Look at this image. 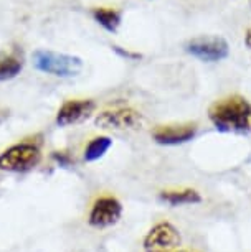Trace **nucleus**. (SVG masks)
I'll use <instances>...</instances> for the list:
<instances>
[{"instance_id":"obj_2","label":"nucleus","mask_w":251,"mask_h":252,"mask_svg":"<svg viewBox=\"0 0 251 252\" xmlns=\"http://www.w3.org/2000/svg\"><path fill=\"white\" fill-rule=\"evenodd\" d=\"M43 154L35 142H18L0 154V172L28 173L40 165Z\"/></svg>"},{"instance_id":"obj_9","label":"nucleus","mask_w":251,"mask_h":252,"mask_svg":"<svg viewBox=\"0 0 251 252\" xmlns=\"http://www.w3.org/2000/svg\"><path fill=\"white\" fill-rule=\"evenodd\" d=\"M96 111L93 99H70L56 112V124L60 127H70L84 122Z\"/></svg>"},{"instance_id":"obj_6","label":"nucleus","mask_w":251,"mask_h":252,"mask_svg":"<svg viewBox=\"0 0 251 252\" xmlns=\"http://www.w3.org/2000/svg\"><path fill=\"white\" fill-rule=\"evenodd\" d=\"M122 203L112 194H101L93 201L88 213V224L93 229H108L116 226L122 218Z\"/></svg>"},{"instance_id":"obj_10","label":"nucleus","mask_w":251,"mask_h":252,"mask_svg":"<svg viewBox=\"0 0 251 252\" xmlns=\"http://www.w3.org/2000/svg\"><path fill=\"white\" fill-rule=\"evenodd\" d=\"M159 201L167 204L170 208L179 206H195L203 201L200 191L193 188H182V189H164L159 193Z\"/></svg>"},{"instance_id":"obj_13","label":"nucleus","mask_w":251,"mask_h":252,"mask_svg":"<svg viewBox=\"0 0 251 252\" xmlns=\"http://www.w3.org/2000/svg\"><path fill=\"white\" fill-rule=\"evenodd\" d=\"M93 18L104 28V30H108L111 33H114L121 25V13L117 10H112V8H104V7L94 8Z\"/></svg>"},{"instance_id":"obj_12","label":"nucleus","mask_w":251,"mask_h":252,"mask_svg":"<svg viewBox=\"0 0 251 252\" xmlns=\"http://www.w3.org/2000/svg\"><path fill=\"white\" fill-rule=\"evenodd\" d=\"M111 147H112L111 137H108V135L93 137V139L88 142V145L84 147L83 160L86 161V163H94V161L101 160L103 157L111 150Z\"/></svg>"},{"instance_id":"obj_16","label":"nucleus","mask_w":251,"mask_h":252,"mask_svg":"<svg viewBox=\"0 0 251 252\" xmlns=\"http://www.w3.org/2000/svg\"><path fill=\"white\" fill-rule=\"evenodd\" d=\"M245 45H246V48L251 51V27L245 33Z\"/></svg>"},{"instance_id":"obj_3","label":"nucleus","mask_w":251,"mask_h":252,"mask_svg":"<svg viewBox=\"0 0 251 252\" xmlns=\"http://www.w3.org/2000/svg\"><path fill=\"white\" fill-rule=\"evenodd\" d=\"M33 66L40 73L56 78H73L83 69V60L73 55L56 53L50 50H36L33 53Z\"/></svg>"},{"instance_id":"obj_4","label":"nucleus","mask_w":251,"mask_h":252,"mask_svg":"<svg viewBox=\"0 0 251 252\" xmlns=\"http://www.w3.org/2000/svg\"><path fill=\"white\" fill-rule=\"evenodd\" d=\"M182 246V234L170 221H159L145 232L142 239L144 252H174Z\"/></svg>"},{"instance_id":"obj_15","label":"nucleus","mask_w":251,"mask_h":252,"mask_svg":"<svg viewBox=\"0 0 251 252\" xmlns=\"http://www.w3.org/2000/svg\"><path fill=\"white\" fill-rule=\"evenodd\" d=\"M114 48V51L119 56H122V58H126V60H131V61H134V60H139L142 58V56L139 53H134V51H129V50H122L121 46H112Z\"/></svg>"},{"instance_id":"obj_7","label":"nucleus","mask_w":251,"mask_h":252,"mask_svg":"<svg viewBox=\"0 0 251 252\" xmlns=\"http://www.w3.org/2000/svg\"><path fill=\"white\" fill-rule=\"evenodd\" d=\"M185 51L193 58L203 61V63H218V61L228 58L230 45L223 36L218 35H205L192 38L185 43Z\"/></svg>"},{"instance_id":"obj_11","label":"nucleus","mask_w":251,"mask_h":252,"mask_svg":"<svg viewBox=\"0 0 251 252\" xmlns=\"http://www.w3.org/2000/svg\"><path fill=\"white\" fill-rule=\"evenodd\" d=\"M23 55L20 50H10L0 53V83L17 78L23 69Z\"/></svg>"},{"instance_id":"obj_14","label":"nucleus","mask_w":251,"mask_h":252,"mask_svg":"<svg viewBox=\"0 0 251 252\" xmlns=\"http://www.w3.org/2000/svg\"><path fill=\"white\" fill-rule=\"evenodd\" d=\"M51 158H53L60 166H63V168L73 165V158H71V155L66 154V152H53V154H51Z\"/></svg>"},{"instance_id":"obj_17","label":"nucleus","mask_w":251,"mask_h":252,"mask_svg":"<svg viewBox=\"0 0 251 252\" xmlns=\"http://www.w3.org/2000/svg\"><path fill=\"white\" fill-rule=\"evenodd\" d=\"M174 252H190V251H174Z\"/></svg>"},{"instance_id":"obj_18","label":"nucleus","mask_w":251,"mask_h":252,"mask_svg":"<svg viewBox=\"0 0 251 252\" xmlns=\"http://www.w3.org/2000/svg\"><path fill=\"white\" fill-rule=\"evenodd\" d=\"M250 5H251V0H250Z\"/></svg>"},{"instance_id":"obj_5","label":"nucleus","mask_w":251,"mask_h":252,"mask_svg":"<svg viewBox=\"0 0 251 252\" xmlns=\"http://www.w3.org/2000/svg\"><path fill=\"white\" fill-rule=\"evenodd\" d=\"M142 122V114L129 106L106 109L94 117V126L104 130H137L141 129Z\"/></svg>"},{"instance_id":"obj_1","label":"nucleus","mask_w":251,"mask_h":252,"mask_svg":"<svg viewBox=\"0 0 251 252\" xmlns=\"http://www.w3.org/2000/svg\"><path fill=\"white\" fill-rule=\"evenodd\" d=\"M208 121L221 134H251V102L243 96L218 99L208 107Z\"/></svg>"},{"instance_id":"obj_8","label":"nucleus","mask_w":251,"mask_h":252,"mask_svg":"<svg viewBox=\"0 0 251 252\" xmlns=\"http://www.w3.org/2000/svg\"><path fill=\"white\" fill-rule=\"evenodd\" d=\"M198 132L197 122H185V124H167V126H157L150 132L152 140L155 144L164 147H177L188 144L195 139Z\"/></svg>"}]
</instances>
